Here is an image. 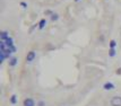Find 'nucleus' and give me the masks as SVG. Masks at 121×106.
Masks as SVG:
<instances>
[{
    "label": "nucleus",
    "instance_id": "1",
    "mask_svg": "<svg viewBox=\"0 0 121 106\" xmlns=\"http://www.w3.org/2000/svg\"><path fill=\"white\" fill-rule=\"evenodd\" d=\"M35 59H36V52L34 50H31L30 52H27L26 57H25V61H26V63H32Z\"/></svg>",
    "mask_w": 121,
    "mask_h": 106
},
{
    "label": "nucleus",
    "instance_id": "2",
    "mask_svg": "<svg viewBox=\"0 0 121 106\" xmlns=\"http://www.w3.org/2000/svg\"><path fill=\"white\" fill-rule=\"evenodd\" d=\"M111 106H121V96H114L110 101Z\"/></svg>",
    "mask_w": 121,
    "mask_h": 106
},
{
    "label": "nucleus",
    "instance_id": "3",
    "mask_svg": "<svg viewBox=\"0 0 121 106\" xmlns=\"http://www.w3.org/2000/svg\"><path fill=\"white\" fill-rule=\"evenodd\" d=\"M23 105H24V106H35L36 104H35V101H34L33 98H31V97H27V98H25V99H24V102H23Z\"/></svg>",
    "mask_w": 121,
    "mask_h": 106
},
{
    "label": "nucleus",
    "instance_id": "4",
    "mask_svg": "<svg viewBox=\"0 0 121 106\" xmlns=\"http://www.w3.org/2000/svg\"><path fill=\"white\" fill-rule=\"evenodd\" d=\"M114 88H116V85L113 82H111V81H106L105 84L103 85V89L104 90H109L110 91V90H113Z\"/></svg>",
    "mask_w": 121,
    "mask_h": 106
},
{
    "label": "nucleus",
    "instance_id": "5",
    "mask_svg": "<svg viewBox=\"0 0 121 106\" xmlns=\"http://www.w3.org/2000/svg\"><path fill=\"white\" fill-rule=\"evenodd\" d=\"M17 63H18V58H16V57H11V58L8 60L9 67H15Z\"/></svg>",
    "mask_w": 121,
    "mask_h": 106
},
{
    "label": "nucleus",
    "instance_id": "6",
    "mask_svg": "<svg viewBox=\"0 0 121 106\" xmlns=\"http://www.w3.org/2000/svg\"><path fill=\"white\" fill-rule=\"evenodd\" d=\"M37 24H39V26H37V28H39V29H43L44 27L47 26L48 20H47V19H45V18H42V19H41V20L39 21Z\"/></svg>",
    "mask_w": 121,
    "mask_h": 106
},
{
    "label": "nucleus",
    "instance_id": "7",
    "mask_svg": "<svg viewBox=\"0 0 121 106\" xmlns=\"http://www.w3.org/2000/svg\"><path fill=\"white\" fill-rule=\"evenodd\" d=\"M8 37H10V36H9V33L7 32V31H2V32L0 33V40L1 41H6Z\"/></svg>",
    "mask_w": 121,
    "mask_h": 106
},
{
    "label": "nucleus",
    "instance_id": "8",
    "mask_svg": "<svg viewBox=\"0 0 121 106\" xmlns=\"http://www.w3.org/2000/svg\"><path fill=\"white\" fill-rule=\"evenodd\" d=\"M117 45H118V43H117L116 40H111L110 42H109V46H110V49H116Z\"/></svg>",
    "mask_w": 121,
    "mask_h": 106
},
{
    "label": "nucleus",
    "instance_id": "9",
    "mask_svg": "<svg viewBox=\"0 0 121 106\" xmlns=\"http://www.w3.org/2000/svg\"><path fill=\"white\" fill-rule=\"evenodd\" d=\"M9 101H10L11 105H16V104H17V95H11Z\"/></svg>",
    "mask_w": 121,
    "mask_h": 106
},
{
    "label": "nucleus",
    "instance_id": "10",
    "mask_svg": "<svg viewBox=\"0 0 121 106\" xmlns=\"http://www.w3.org/2000/svg\"><path fill=\"white\" fill-rule=\"evenodd\" d=\"M116 54H117L116 49H110V50H109V57H110V58H114Z\"/></svg>",
    "mask_w": 121,
    "mask_h": 106
},
{
    "label": "nucleus",
    "instance_id": "11",
    "mask_svg": "<svg viewBox=\"0 0 121 106\" xmlns=\"http://www.w3.org/2000/svg\"><path fill=\"white\" fill-rule=\"evenodd\" d=\"M59 17H60V16H59V14H57V12H54V14L52 15V16L50 17V20H51V21H57V20L59 19Z\"/></svg>",
    "mask_w": 121,
    "mask_h": 106
},
{
    "label": "nucleus",
    "instance_id": "12",
    "mask_svg": "<svg viewBox=\"0 0 121 106\" xmlns=\"http://www.w3.org/2000/svg\"><path fill=\"white\" fill-rule=\"evenodd\" d=\"M53 14H54V12H53L51 9H47V10L44 11V15H45V16H50V17H51Z\"/></svg>",
    "mask_w": 121,
    "mask_h": 106
},
{
    "label": "nucleus",
    "instance_id": "13",
    "mask_svg": "<svg viewBox=\"0 0 121 106\" xmlns=\"http://www.w3.org/2000/svg\"><path fill=\"white\" fill-rule=\"evenodd\" d=\"M19 5H21L22 8H24V9H27V7H28L27 2H25V1H21V2H19Z\"/></svg>",
    "mask_w": 121,
    "mask_h": 106
},
{
    "label": "nucleus",
    "instance_id": "14",
    "mask_svg": "<svg viewBox=\"0 0 121 106\" xmlns=\"http://www.w3.org/2000/svg\"><path fill=\"white\" fill-rule=\"evenodd\" d=\"M36 105L37 106H45V102L44 101H39L36 103Z\"/></svg>",
    "mask_w": 121,
    "mask_h": 106
},
{
    "label": "nucleus",
    "instance_id": "15",
    "mask_svg": "<svg viewBox=\"0 0 121 106\" xmlns=\"http://www.w3.org/2000/svg\"><path fill=\"white\" fill-rule=\"evenodd\" d=\"M99 41H101V42L103 43V41H104V35H101V36L99 37Z\"/></svg>",
    "mask_w": 121,
    "mask_h": 106
},
{
    "label": "nucleus",
    "instance_id": "16",
    "mask_svg": "<svg viewBox=\"0 0 121 106\" xmlns=\"http://www.w3.org/2000/svg\"><path fill=\"white\" fill-rule=\"evenodd\" d=\"M75 2H78V1H80V0H74Z\"/></svg>",
    "mask_w": 121,
    "mask_h": 106
}]
</instances>
